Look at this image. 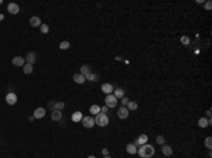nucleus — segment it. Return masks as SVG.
Here are the masks:
<instances>
[{
	"mask_svg": "<svg viewBox=\"0 0 212 158\" xmlns=\"http://www.w3.org/2000/svg\"><path fill=\"white\" fill-rule=\"evenodd\" d=\"M40 30H41L42 34H47V33H48V30H50V27H48L47 24H41V26H40Z\"/></svg>",
	"mask_w": 212,
	"mask_h": 158,
	"instance_id": "cd10ccee",
	"label": "nucleus"
},
{
	"mask_svg": "<svg viewBox=\"0 0 212 158\" xmlns=\"http://www.w3.org/2000/svg\"><path fill=\"white\" fill-rule=\"evenodd\" d=\"M24 59L27 61V64H31V65H33V64L36 62V54H34V52H30V54H28Z\"/></svg>",
	"mask_w": 212,
	"mask_h": 158,
	"instance_id": "aec40b11",
	"label": "nucleus"
},
{
	"mask_svg": "<svg viewBox=\"0 0 212 158\" xmlns=\"http://www.w3.org/2000/svg\"><path fill=\"white\" fill-rule=\"evenodd\" d=\"M82 126L85 128H92L95 126V120L90 117V116H84L82 117Z\"/></svg>",
	"mask_w": 212,
	"mask_h": 158,
	"instance_id": "20e7f679",
	"label": "nucleus"
},
{
	"mask_svg": "<svg viewBox=\"0 0 212 158\" xmlns=\"http://www.w3.org/2000/svg\"><path fill=\"white\" fill-rule=\"evenodd\" d=\"M100 90H102L105 95H110V93H113V86H112L110 83H103V85L100 86Z\"/></svg>",
	"mask_w": 212,
	"mask_h": 158,
	"instance_id": "1a4fd4ad",
	"label": "nucleus"
},
{
	"mask_svg": "<svg viewBox=\"0 0 212 158\" xmlns=\"http://www.w3.org/2000/svg\"><path fill=\"white\" fill-rule=\"evenodd\" d=\"M69 47H71V44H69L68 41H62V42L59 44V48H61V49H68Z\"/></svg>",
	"mask_w": 212,
	"mask_h": 158,
	"instance_id": "a878e982",
	"label": "nucleus"
},
{
	"mask_svg": "<svg viewBox=\"0 0 212 158\" xmlns=\"http://www.w3.org/2000/svg\"><path fill=\"white\" fill-rule=\"evenodd\" d=\"M6 102H7V105L14 106V105L17 103V95H16V93H13V92L7 93V95H6Z\"/></svg>",
	"mask_w": 212,
	"mask_h": 158,
	"instance_id": "39448f33",
	"label": "nucleus"
},
{
	"mask_svg": "<svg viewBox=\"0 0 212 158\" xmlns=\"http://www.w3.org/2000/svg\"><path fill=\"white\" fill-rule=\"evenodd\" d=\"M30 24L33 26V27H40L42 23H41V18L40 17H37V16H34V17H31L30 18Z\"/></svg>",
	"mask_w": 212,
	"mask_h": 158,
	"instance_id": "4468645a",
	"label": "nucleus"
},
{
	"mask_svg": "<svg viewBox=\"0 0 212 158\" xmlns=\"http://www.w3.org/2000/svg\"><path fill=\"white\" fill-rule=\"evenodd\" d=\"M93 120H95V124H98V126H100V127H106V126L109 124V117H108L106 115H103V113L96 115V117L93 118Z\"/></svg>",
	"mask_w": 212,
	"mask_h": 158,
	"instance_id": "f03ea898",
	"label": "nucleus"
},
{
	"mask_svg": "<svg viewBox=\"0 0 212 158\" xmlns=\"http://www.w3.org/2000/svg\"><path fill=\"white\" fill-rule=\"evenodd\" d=\"M156 141H157L159 144H161V145H163L166 140H164V137H163V136H157V137H156Z\"/></svg>",
	"mask_w": 212,
	"mask_h": 158,
	"instance_id": "c756f323",
	"label": "nucleus"
},
{
	"mask_svg": "<svg viewBox=\"0 0 212 158\" xmlns=\"http://www.w3.org/2000/svg\"><path fill=\"white\" fill-rule=\"evenodd\" d=\"M82 117H84V116H82V113H81V112H74L71 118H72V121L79 123V121H82Z\"/></svg>",
	"mask_w": 212,
	"mask_h": 158,
	"instance_id": "dca6fc26",
	"label": "nucleus"
},
{
	"mask_svg": "<svg viewBox=\"0 0 212 158\" xmlns=\"http://www.w3.org/2000/svg\"><path fill=\"white\" fill-rule=\"evenodd\" d=\"M129 113H130V112L127 110L126 106H122V107L118 110V116H119V118H123V120L129 117Z\"/></svg>",
	"mask_w": 212,
	"mask_h": 158,
	"instance_id": "6e6552de",
	"label": "nucleus"
},
{
	"mask_svg": "<svg viewBox=\"0 0 212 158\" xmlns=\"http://www.w3.org/2000/svg\"><path fill=\"white\" fill-rule=\"evenodd\" d=\"M11 62H13L14 66H20V68H23L24 64H26V59H24V57H14Z\"/></svg>",
	"mask_w": 212,
	"mask_h": 158,
	"instance_id": "423d86ee",
	"label": "nucleus"
},
{
	"mask_svg": "<svg viewBox=\"0 0 212 158\" xmlns=\"http://www.w3.org/2000/svg\"><path fill=\"white\" fill-rule=\"evenodd\" d=\"M163 154L166 155V157H171L172 155V147H170L168 144H163Z\"/></svg>",
	"mask_w": 212,
	"mask_h": 158,
	"instance_id": "ddd939ff",
	"label": "nucleus"
},
{
	"mask_svg": "<svg viewBox=\"0 0 212 158\" xmlns=\"http://www.w3.org/2000/svg\"><path fill=\"white\" fill-rule=\"evenodd\" d=\"M85 78L88 79V80H92V82H95V80L98 79V75H95V74H92V72H90V74H89V75H86Z\"/></svg>",
	"mask_w": 212,
	"mask_h": 158,
	"instance_id": "bb28decb",
	"label": "nucleus"
},
{
	"mask_svg": "<svg viewBox=\"0 0 212 158\" xmlns=\"http://www.w3.org/2000/svg\"><path fill=\"white\" fill-rule=\"evenodd\" d=\"M44 116H45V109L44 107H37L34 110V115H33L34 118H42Z\"/></svg>",
	"mask_w": 212,
	"mask_h": 158,
	"instance_id": "9b49d317",
	"label": "nucleus"
},
{
	"mask_svg": "<svg viewBox=\"0 0 212 158\" xmlns=\"http://www.w3.org/2000/svg\"><path fill=\"white\" fill-rule=\"evenodd\" d=\"M3 18H4V16H3V14H0V21H1Z\"/></svg>",
	"mask_w": 212,
	"mask_h": 158,
	"instance_id": "c9c22d12",
	"label": "nucleus"
},
{
	"mask_svg": "<svg viewBox=\"0 0 212 158\" xmlns=\"http://www.w3.org/2000/svg\"><path fill=\"white\" fill-rule=\"evenodd\" d=\"M7 11H9L10 14H17V13L20 11V7H18V4H16V3H9Z\"/></svg>",
	"mask_w": 212,
	"mask_h": 158,
	"instance_id": "0eeeda50",
	"label": "nucleus"
},
{
	"mask_svg": "<svg viewBox=\"0 0 212 158\" xmlns=\"http://www.w3.org/2000/svg\"><path fill=\"white\" fill-rule=\"evenodd\" d=\"M85 80H86V78H85L84 75H81V74H75L74 75V82L75 83H84Z\"/></svg>",
	"mask_w": 212,
	"mask_h": 158,
	"instance_id": "6ab92c4d",
	"label": "nucleus"
},
{
	"mask_svg": "<svg viewBox=\"0 0 212 158\" xmlns=\"http://www.w3.org/2000/svg\"><path fill=\"white\" fill-rule=\"evenodd\" d=\"M105 103H106V106L108 107H116L118 106V103H119V100L115 97V95L113 93H110V95H106V97H105Z\"/></svg>",
	"mask_w": 212,
	"mask_h": 158,
	"instance_id": "7ed1b4c3",
	"label": "nucleus"
},
{
	"mask_svg": "<svg viewBox=\"0 0 212 158\" xmlns=\"http://www.w3.org/2000/svg\"><path fill=\"white\" fill-rule=\"evenodd\" d=\"M137 154L141 158H151L154 155V147L150 144H143L137 148Z\"/></svg>",
	"mask_w": 212,
	"mask_h": 158,
	"instance_id": "f257e3e1",
	"label": "nucleus"
},
{
	"mask_svg": "<svg viewBox=\"0 0 212 158\" xmlns=\"http://www.w3.org/2000/svg\"><path fill=\"white\" fill-rule=\"evenodd\" d=\"M89 112H90V115H99L100 113V107L98 105H93V106L89 107Z\"/></svg>",
	"mask_w": 212,
	"mask_h": 158,
	"instance_id": "4be33fe9",
	"label": "nucleus"
},
{
	"mask_svg": "<svg viewBox=\"0 0 212 158\" xmlns=\"http://www.w3.org/2000/svg\"><path fill=\"white\" fill-rule=\"evenodd\" d=\"M81 75H84V76H86V75H89L90 74V68L88 66V65H84L82 68H81V72H79Z\"/></svg>",
	"mask_w": 212,
	"mask_h": 158,
	"instance_id": "b1692460",
	"label": "nucleus"
},
{
	"mask_svg": "<svg viewBox=\"0 0 212 158\" xmlns=\"http://www.w3.org/2000/svg\"><path fill=\"white\" fill-rule=\"evenodd\" d=\"M51 118H52L54 121H59V120L62 118V113H61L59 110H52V113H51Z\"/></svg>",
	"mask_w": 212,
	"mask_h": 158,
	"instance_id": "2eb2a0df",
	"label": "nucleus"
},
{
	"mask_svg": "<svg viewBox=\"0 0 212 158\" xmlns=\"http://www.w3.org/2000/svg\"><path fill=\"white\" fill-rule=\"evenodd\" d=\"M120 103H122V106H127V103H129V99H127L126 96H123V97L120 99Z\"/></svg>",
	"mask_w": 212,
	"mask_h": 158,
	"instance_id": "2f4dec72",
	"label": "nucleus"
},
{
	"mask_svg": "<svg viewBox=\"0 0 212 158\" xmlns=\"http://www.w3.org/2000/svg\"><path fill=\"white\" fill-rule=\"evenodd\" d=\"M205 147L211 150V147H212V138L211 137H207V138H205Z\"/></svg>",
	"mask_w": 212,
	"mask_h": 158,
	"instance_id": "c85d7f7f",
	"label": "nucleus"
},
{
	"mask_svg": "<svg viewBox=\"0 0 212 158\" xmlns=\"http://www.w3.org/2000/svg\"><path fill=\"white\" fill-rule=\"evenodd\" d=\"M105 158H110V157H109V155H106V157H105Z\"/></svg>",
	"mask_w": 212,
	"mask_h": 158,
	"instance_id": "4c0bfd02",
	"label": "nucleus"
},
{
	"mask_svg": "<svg viewBox=\"0 0 212 158\" xmlns=\"http://www.w3.org/2000/svg\"><path fill=\"white\" fill-rule=\"evenodd\" d=\"M127 110L129 112H131V110H136L137 109V103L136 102H131V100H129V103H127Z\"/></svg>",
	"mask_w": 212,
	"mask_h": 158,
	"instance_id": "5701e85b",
	"label": "nucleus"
},
{
	"mask_svg": "<svg viewBox=\"0 0 212 158\" xmlns=\"http://www.w3.org/2000/svg\"><path fill=\"white\" fill-rule=\"evenodd\" d=\"M147 140H149V136L147 134H140L139 138L134 141L136 145H143V144H147Z\"/></svg>",
	"mask_w": 212,
	"mask_h": 158,
	"instance_id": "9d476101",
	"label": "nucleus"
},
{
	"mask_svg": "<svg viewBox=\"0 0 212 158\" xmlns=\"http://www.w3.org/2000/svg\"><path fill=\"white\" fill-rule=\"evenodd\" d=\"M88 158H96V157H93V155H90V157H88Z\"/></svg>",
	"mask_w": 212,
	"mask_h": 158,
	"instance_id": "e433bc0d",
	"label": "nucleus"
},
{
	"mask_svg": "<svg viewBox=\"0 0 212 158\" xmlns=\"http://www.w3.org/2000/svg\"><path fill=\"white\" fill-rule=\"evenodd\" d=\"M126 151L129 153V154H136V153H137V147H136V144H134V143L127 144V145H126Z\"/></svg>",
	"mask_w": 212,
	"mask_h": 158,
	"instance_id": "f3484780",
	"label": "nucleus"
},
{
	"mask_svg": "<svg viewBox=\"0 0 212 158\" xmlns=\"http://www.w3.org/2000/svg\"><path fill=\"white\" fill-rule=\"evenodd\" d=\"M108 109H109L108 106H103V107L100 109V113H103V115H106V112H108Z\"/></svg>",
	"mask_w": 212,
	"mask_h": 158,
	"instance_id": "72a5a7b5",
	"label": "nucleus"
},
{
	"mask_svg": "<svg viewBox=\"0 0 212 158\" xmlns=\"http://www.w3.org/2000/svg\"><path fill=\"white\" fill-rule=\"evenodd\" d=\"M113 95H115V97L119 100V99H122V97L125 96V90H123L122 88H118L116 90H113Z\"/></svg>",
	"mask_w": 212,
	"mask_h": 158,
	"instance_id": "a211bd4d",
	"label": "nucleus"
},
{
	"mask_svg": "<svg viewBox=\"0 0 212 158\" xmlns=\"http://www.w3.org/2000/svg\"><path fill=\"white\" fill-rule=\"evenodd\" d=\"M181 42H182V44H185V45H188V44H190V37L182 36V37H181Z\"/></svg>",
	"mask_w": 212,
	"mask_h": 158,
	"instance_id": "7c9ffc66",
	"label": "nucleus"
},
{
	"mask_svg": "<svg viewBox=\"0 0 212 158\" xmlns=\"http://www.w3.org/2000/svg\"><path fill=\"white\" fill-rule=\"evenodd\" d=\"M102 154H103V155L106 157V155L109 154V150H108V148H103V150H102Z\"/></svg>",
	"mask_w": 212,
	"mask_h": 158,
	"instance_id": "f704fd0d",
	"label": "nucleus"
},
{
	"mask_svg": "<svg viewBox=\"0 0 212 158\" xmlns=\"http://www.w3.org/2000/svg\"><path fill=\"white\" fill-rule=\"evenodd\" d=\"M211 7H212V3L211 1H207V3H205V9H207V10H211Z\"/></svg>",
	"mask_w": 212,
	"mask_h": 158,
	"instance_id": "473e14b6",
	"label": "nucleus"
},
{
	"mask_svg": "<svg viewBox=\"0 0 212 158\" xmlns=\"http://www.w3.org/2000/svg\"><path fill=\"white\" fill-rule=\"evenodd\" d=\"M64 106H65V105H64L62 102H55V103H54V110H59V112H61V110L64 109Z\"/></svg>",
	"mask_w": 212,
	"mask_h": 158,
	"instance_id": "393cba45",
	"label": "nucleus"
},
{
	"mask_svg": "<svg viewBox=\"0 0 212 158\" xmlns=\"http://www.w3.org/2000/svg\"><path fill=\"white\" fill-rule=\"evenodd\" d=\"M211 124V118H205V117H201L198 120V126L199 127H202V128H205V127H208Z\"/></svg>",
	"mask_w": 212,
	"mask_h": 158,
	"instance_id": "f8f14e48",
	"label": "nucleus"
},
{
	"mask_svg": "<svg viewBox=\"0 0 212 158\" xmlns=\"http://www.w3.org/2000/svg\"><path fill=\"white\" fill-rule=\"evenodd\" d=\"M23 72H24L26 75H30V74L33 72V65H31V64H24V66H23Z\"/></svg>",
	"mask_w": 212,
	"mask_h": 158,
	"instance_id": "412c9836",
	"label": "nucleus"
}]
</instances>
